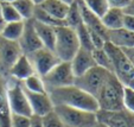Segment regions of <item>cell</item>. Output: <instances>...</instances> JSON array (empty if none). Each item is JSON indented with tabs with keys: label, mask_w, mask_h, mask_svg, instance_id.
Segmentation results:
<instances>
[{
	"label": "cell",
	"mask_w": 134,
	"mask_h": 127,
	"mask_svg": "<svg viewBox=\"0 0 134 127\" xmlns=\"http://www.w3.org/2000/svg\"><path fill=\"white\" fill-rule=\"evenodd\" d=\"M48 94L53 106H68L94 113L99 111L96 99L75 84L52 89Z\"/></svg>",
	"instance_id": "obj_1"
},
{
	"label": "cell",
	"mask_w": 134,
	"mask_h": 127,
	"mask_svg": "<svg viewBox=\"0 0 134 127\" xmlns=\"http://www.w3.org/2000/svg\"><path fill=\"white\" fill-rule=\"evenodd\" d=\"M124 89L125 86L115 77L113 73L109 74L100 92L96 95L99 109L120 111L124 109Z\"/></svg>",
	"instance_id": "obj_2"
},
{
	"label": "cell",
	"mask_w": 134,
	"mask_h": 127,
	"mask_svg": "<svg viewBox=\"0 0 134 127\" xmlns=\"http://www.w3.org/2000/svg\"><path fill=\"white\" fill-rule=\"evenodd\" d=\"M103 49L111 62V73L124 86H128L134 80V68L122 49L116 48L109 42L104 43Z\"/></svg>",
	"instance_id": "obj_3"
},
{
	"label": "cell",
	"mask_w": 134,
	"mask_h": 127,
	"mask_svg": "<svg viewBox=\"0 0 134 127\" xmlns=\"http://www.w3.org/2000/svg\"><path fill=\"white\" fill-rule=\"evenodd\" d=\"M80 49L75 30L68 26L56 27V39L53 52L62 62H70Z\"/></svg>",
	"instance_id": "obj_4"
},
{
	"label": "cell",
	"mask_w": 134,
	"mask_h": 127,
	"mask_svg": "<svg viewBox=\"0 0 134 127\" xmlns=\"http://www.w3.org/2000/svg\"><path fill=\"white\" fill-rule=\"evenodd\" d=\"M64 127H93L96 124V113L68 106H53Z\"/></svg>",
	"instance_id": "obj_5"
},
{
	"label": "cell",
	"mask_w": 134,
	"mask_h": 127,
	"mask_svg": "<svg viewBox=\"0 0 134 127\" xmlns=\"http://www.w3.org/2000/svg\"><path fill=\"white\" fill-rule=\"evenodd\" d=\"M6 95L12 114L24 115L29 118L32 115L21 81L10 77V82L6 83Z\"/></svg>",
	"instance_id": "obj_6"
},
{
	"label": "cell",
	"mask_w": 134,
	"mask_h": 127,
	"mask_svg": "<svg viewBox=\"0 0 134 127\" xmlns=\"http://www.w3.org/2000/svg\"><path fill=\"white\" fill-rule=\"evenodd\" d=\"M46 93L52 89L71 86L75 82V75L72 73L70 62H59L53 67L45 76L42 77Z\"/></svg>",
	"instance_id": "obj_7"
},
{
	"label": "cell",
	"mask_w": 134,
	"mask_h": 127,
	"mask_svg": "<svg viewBox=\"0 0 134 127\" xmlns=\"http://www.w3.org/2000/svg\"><path fill=\"white\" fill-rule=\"evenodd\" d=\"M109 74H110V71L106 70L101 67L95 65L90 70L84 73L83 75L75 77L74 84L77 86L79 88H81L82 90L87 92L88 94L93 95L94 97H96L97 93L100 92L102 84L104 83V81L109 76Z\"/></svg>",
	"instance_id": "obj_8"
},
{
	"label": "cell",
	"mask_w": 134,
	"mask_h": 127,
	"mask_svg": "<svg viewBox=\"0 0 134 127\" xmlns=\"http://www.w3.org/2000/svg\"><path fill=\"white\" fill-rule=\"evenodd\" d=\"M23 55L18 42L7 41L0 37V76H8V71L17 59Z\"/></svg>",
	"instance_id": "obj_9"
},
{
	"label": "cell",
	"mask_w": 134,
	"mask_h": 127,
	"mask_svg": "<svg viewBox=\"0 0 134 127\" xmlns=\"http://www.w3.org/2000/svg\"><path fill=\"white\" fill-rule=\"evenodd\" d=\"M31 63L33 65L35 73L41 77L45 76L49 71L59 63V58L56 56V53L52 50H49L46 48H42L39 50L35 51L33 53L29 55Z\"/></svg>",
	"instance_id": "obj_10"
},
{
	"label": "cell",
	"mask_w": 134,
	"mask_h": 127,
	"mask_svg": "<svg viewBox=\"0 0 134 127\" xmlns=\"http://www.w3.org/2000/svg\"><path fill=\"white\" fill-rule=\"evenodd\" d=\"M97 121L103 122L108 127H134V114L126 109L101 111L96 112Z\"/></svg>",
	"instance_id": "obj_11"
},
{
	"label": "cell",
	"mask_w": 134,
	"mask_h": 127,
	"mask_svg": "<svg viewBox=\"0 0 134 127\" xmlns=\"http://www.w3.org/2000/svg\"><path fill=\"white\" fill-rule=\"evenodd\" d=\"M18 44L21 49V52L26 56L33 53L35 51L39 50V49L44 48L41 39L38 38L37 33H36L32 19L24 20V31L21 37L18 41Z\"/></svg>",
	"instance_id": "obj_12"
},
{
	"label": "cell",
	"mask_w": 134,
	"mask_h": 127,
	"mask_svg": "<svg viewBox=\"0 0 134 127\" xmlns=\"http://www.w3.org/2000/svg\"><path fill=\"white\" fill-rule=\"evenodd\" d=\"M24 90H25L32 115L43 117L53 109V103L48 93H33L29 92L26 89H24Z\"/></svg>",
	"instance_id": "obj_13"
},
{
	"label": "cell",
	"mask_w": 134,
	"mask_h": 127,
	"mask_svg": "<svg viewBox=\"0 0 134 127\" xmlns=\"http://www.w3.org/2000/svg\"><path fill=\"white\" fill-rule=\"evenodd\" d=\"M70 64H71V69H72V73L75 75V77L81 76V75H83L84 73H87L88 70H90L91 68H94L96 65L95 61L93 58L91 51L83 48H80L77 50L75 56L70 61Z\"/></svg>",
	"instance_id": "obj_14"
},
{
	"label": "cell",
	"mask_w": 134,
	"mask_h": 127,
	"mask_svg": "<svg viewBox=\"0 0 134 127\" xmlns=\"http://www.w3.org/2000/svg\"><path fill=\"white\" fill-rule=\"evenodd\" d=\"M77 3H79L80 10H81V15H82V21H83V24L89 30L99 33L102 38L107 42V39H108V30L103 26V24H102V21H101V18L97 17L96 14H94V13L84 5L83 0H77Z\"/></svg>",
	"instance_id": "obj_15"
},
{
	"label": "cell",
	"mask_w": 134,
	"mask_h": 127,
	"mask_svg": "<svg viewBox=\"0 0 134 127\" xmlns=\"http://www.w3.org/2000/svg\"><path fill=\"white\" fill-rule=\"evenodd\" d=\"M33 74H36V73H35V69H33V65L31 63L30 58L23 53L17 59V62L12 65V68L10 69L8 77H12L14 80L23 82L24 80H26L27 77H30Z\"/></svg>",
	"instance_id": "obj_16"
},
{
	"label": "cell",
	"mask_w": 134,
	"mask_h": 127,
	"mask_svg": "<svg viewBox=\"0 0 134 127\" xmlns=\"http://www.w3.org/2000/svg\"><path fill=\"white\" fill-rule=\"evenodd\" d=\"M110 44L115 45L116 48H120L122 50L125 49L134 48V32L126 30L125 27L116 29V30L108 31V39Z\"/></svg>",
	"instance_id": "obj_17"
},
{
	"label": "cell",
	"mask_w": 134,
	"mask_h": 127,
	"mask_svg": "<svg viewBox=\"0 0 134 127\" xmlns=\"http://www.w3.org/2000/svg\"><path fill=\"white\" fill-rule=\"evenodd\" d=\"M33 26H35L36 33H37L38 38L41 39L42 44L44 48L49 49V50L53 51V46H55V39H56V27L53 26L45 25L43 23L35 20L32 18Z\"/></svg>",
	"instance_id": "obj_18"
},
{
	"label": "cell",
	"mask_w": 134,
	"mask_h": 127,
	"mask_svg": "<svg viewBox=\"0 0 134 127\" xmlns=\"http://www.w3.org/2000/svg\"><path fill=\"white\" fill-rule=\"evenodd\" d=\"M12 112L6 95V81L0 76V127H11Z\"/></svg>",
	"instance_id": "obj_19"
},
{
	"label": "cell",
	"mask_w": 134,
	"mask_h": 127,
	"mask_svg": "<svg viewBox=\"0 0 134 127\" xmlns=\"http://www.w3.org/2000/svg\"><path fill=\"white\" fill-rule=\"evenodd\" d=\"M124 10L109 7L108 11L101 17V21L108 31L116 30V29H121L124 25Z\"/></svg>",
	"instance_id": "obj_20"
},
{
	"label": "cell",
	"mask_w": 134,
	"mask_h": 127,
	"mask_svg": "<svg viewBox=\"0 0 134 127\" xmlns=\"http://www.w3.org/2000/svg\"><path fill=\"white\" fill-rule=\"evenodd\" d=\"M38 6L45 12H48L50 15L55 17L56 19H59V20L63 21L69 8V5H66L65 3L61 1V0H44L43 3Z\"/></svg>",
	"instance_id": "obj_21"
},
{
	"label": "cell",
	"mask_w": 134,
	"mask_h": 127,
	"mask_svg": "<svg viewBox=\"0 0 134 127\" xmlns=\"http://www.w3.org/2000/svg\"><path fill=\"white\" fill-rule=\"evenodd\" d=\"M24 31V20L6 23L0 31V37L7 41L18 42Z\"/></svg>",
	"instance_id": "obj_22"
},
{
	"label": "cell",
	"mask_w": 134,
	"mask_h": 127,
	"mask_svg": "<svg viewBox=\"0 0 134 127\" xmlns=\"http://www.w3.org/2000/svg\"><path fill=\"white\" fill-rule=\"evenodd\" d=\"M64 24H65V26L71 27L72 30H75L77 26L83 24V21H82V15H81V10H80L77 0H75L72 4L69 5L68 12H66L65 18H64Z\"/></svg>",
	"instance_id": "obj_23"
},
{
	"label": "cell",
	"mask_w": 134,
	"mask_h": 127,
	"mask_svg": "<svg viewBox=\"0 0 134 127\" xmlns=\"http://www.w3.org/2000/svg\"><path fill=\"white\" fill-rule=\"evenodd\" d=\"M33 19L39 23H43L45 25L49 26H53V27H58V26H64L63 20H59V19H56L55 17L50 15L48 12H45L44 10H42L39 6H36L35 7V12H33Z\"/></svg>",
	"instance_id": "obj_24"
},
{
	"label": "cell",
	"mask_w": 134,
	"mask_h": 127,
	"mask_svg": "<svg viewBox=\"0 0 134 127\" xmlns=\"http://www.w3.org/2000/svg\"><path fill=\"white\" fill-rule=\"evenodd\" d=\"M12 5L17 10L23 20H29L33 18L36 5L31 0H15L14 3H12Z\"/></svg>",
	"instance_id": "obj_25"
},
{
	"label": "cell",
	"mask_w": 134,
	"mask_h": 127,
	"mask_svg": "<svg viewBox=\"0 0 134 127\" xmlns=\"http://www.w3.org/2000/svg\"><path fill=\"white\" fill-rule=\"evenodd\" d=\"M24 89L29 90V92H33V93H46L45 87H44L43 80L39 75L33 74L30 77H27L26 80H24L21 82Z\"/></svg>",
	"instance_id": "obj_26"
},
{
	"label": "cell",
	"mask_w": 134,
	"mask_h": 127,
	"mask_svg": "<svg viewBox=\"0 0 134 127\" xmlns=\"http://www.w3.org/2000/svg\"><path fill=\"white\" fill-rule=\"evenodd\" d=\"M76 36H77V41H79L80 48L87 49V50L93 51V44H91V38H90V32H89L88 27L84 24H81L80 26L75 29Z\"/></svg>",
	"instance_id": "obj_27"
},
{
	"label": "cell",
	"mask_w": 134,
	"mask_h": 127,
	"mask_svg": "<svg viewBox=\"0 0 134 127\" xmlns=\"http://www.w3.org/2000/svg\"><path fill=\"white\" fill-rule=\"evenodd\" d=\"M91 53H93V58L97 67H101L111 73V62L104 49H94Z\"/></svg>",
	"instance_id": "obj_28"
},
{
	"label": "cell",
	"mask_w": 134,
	"mask_h": 127,
	"mask_svg": "<svg viewBox=\"0 0 134 127\" xmlns=\"http://www.w3.org/2000/svg\"><path fill=\"white\" fill-rule=\"evenodd\" d=\"M84 5L97 17L101 18L108 11L109 5L107 0H83Z\"/></svg>",
	"instance_id": "obj_29"
},
{
	"label": "cell",
	"mask_w": 134,
	"mask_h": 127,
	"mask_svg": "<svg viewBox=\"0 0 134 127\" xmlns=\"http://www.w3.org/2000/svg\"><path fill=\"white\" fill-rule=\"evenodd\" d=\"M1 4V14H3V19L6 23H13V21H20L23 20L19 13L17 12L12 4L8 3H0Z\"/></svg>",
	"instance_id": "obj_30"
},
{
	"label": "cell",
	"mask_w": 134,
	"mask_h": 127,
	"mask_svg": "<svg viewBox=\"0 0 134 127\" xmlns=\"http://www.w3.org/2000/svg\"><path fill=\"white\" fill-rule=\"evenodd\" d=\"M41 118H42L43 127H64L61 118L57 115L55 109H52L51 112H49L48 114L43 115V117H41Z\"/></svg>",
	"instance_id": "obj_31"
},
{
	"label": "cell",
	"mask_w": 134,
	"mask_h": 127,
	"mask_svg": "<svg viewBox=\"0 0 134 127\" xmlns=\"http://www.w3.org/2000/svg\"><path fill=\"white\" fill-rule=\"evenodd\" d=\"M124 108L134 114V89L128 86H125L124 89Z\"/></svg>",
	"instance_id": "obj_32"
},
{
	"label": "cell",
	"mask_w": 134,
	"mask_h": 127,
	"mask_svg": "<svg viewBox=\"0 0 134 127\" xmlns=\"http://www.w3.org/2000/svg\"><path fill=\"white\" fill-rule=\"evenodd\" d=\"M11 127H30V118L24 115L12 114Z\"/></svg>",
	"instance_id": "obj_33"
},
{
	"label": "cell",
	"mask_w": 134,
	"mask_h": 127,
	"mask_svg": "<svg viewBox=\"0 0 134 127\" xmlns=\"http://www.w3.org/2000/svg\"><path fill=\"white\" fill-rule=\"evenodd\" d=\"M88 30H89V29H88ZM89 32H90V38H91V44H93V48L94 49H103L106 41L102 38L99 33L94 32V31H91V30H89Z\"/></svg>",
	"instance_id": "obj_34"
},
{
	"label": "cell",
	"mask_w": 134,
	"mask_h": 127,
	"mask_svg": "<svg viewBox=\"0 0 134 127\" xmlns=\"http://www.w3.org/2000/svg\"><path fill=\"white\" fill-rule=\"evenodd\" d=\"M132 0H107L109 7H114V8H126L127 6L131 4Z\"/></svg>",
	"instance_id": "obj_35"
},
{
	"label": "cell",
	"mask_w": 134,
	"mask_h": 127,
	"mask_svg": "<svg viewBox=\"0 0 134 127\" xmlns=\"http://www.w3.org/2000/svg\"><path fill=\"white\" fill-rule=\"evenodd\" d=\"M122 27H125L126 30H128V31L134 32V17L133 15L126 14V13H125V15H124V25H122Z\"/></svg>",
	"instance_id": "obj_36"
},
{
	"label": "cell",
	"mask_w": 134,
	"mask_h": 127,
	"mask_svg": "<svg viewBox=\"0 0 134 127\" xmlns=\"http://www.w3.org/2000/svg\"><path fill=\"white\" fill-rule=\"evenodd\" d=\"M30 127H43L42 118L37 117V115H31L30 117Z\"/></svg>",
	"instance_id": "obj_37"
},
{
	"label": "cell",
	"mask_w": 134,
	"mask_h": 127,
	"mask_svg": "<svg viewBox=\"0 0 134 127\" xmlns=\"http://www.w3.org/2000/svg\"><path fill=\"white\" fill-rule=\"evenodd\" d=\"M124 51H125V53H126V56L128 57L131 64L133 65V68H134V48H132V49H125Z\"/></svg>",
	"instance_id": "obj_38"
},
{
	"label": "cell",
	"mask_w": 134,
	"mask_h": 127,
	"mask_svg": "<svg viewBox=\"0 0 134 127\" xmlns=\"http://www.w3.org/2000/svg\"><path fill=\"white\" fill-rule=\"evenodd\" d=\"M4 25H5V21H4V19H3V14H1V4H0V31H1V29L4 27Z\"/></svg>",
	"instance_id": "obj_39"
},
{
	"label": "cell",
	"mask_w": 134,
	"mask_h": 127,
	"mask_svg": "<svg viewBox=\"0 0 134 127\" xmlns=\"http://www.w3.org/2000/svg\"><path fill=\"white\" fill-rule=\"evenodd\" d=\"M93 127H108L107 125H104L103 122H100V121H96V124L94 125Z\"/></svg>",
	"instance_id": "obj_40"
},
{
	"label": "cell",
	"mask_w": 134,
	"mask_h": 127,
	"mask_svg": "<svg viewBox=\"0 0 134 127\" xmlns=\"http://www.w3.org/2000/svg\"><path fill=\"white\" fill-rule=\"evenodd\" d=\"M31 1H32V3H33V4H35V5H36V6H38V5H41V4H42V3H43L44 0H31Z\"/></svg>",
	"instance_id": "obj_41"
},
{
	"label": "cell",
	"mask_w": 134,
	"mask_h": 127,
	"mask_svg": "<svg viewBox=\"0 0 134 127\" xmlns=\"http://www.w3.org/2000/svg\"><path fill=\"white\" fill-rule=\"evenodd\" d=\"M61 1H63V3H65L66 5H70V4H72L75 0H61Z\"/></svg>",
	"instance_id": "obj_42"
},
{
	"label": "cell",
	"mask_w": 134,
	"mask_h": 127,
	"mask_svg": "<svg viewBox=\"0 0 134 127\" xmlns=\"http://www.w3.org/2000/svg\"><path fill=\"white\" fill-rule=\"evenodd\" d=\"M14 1L15 0H0V3H8V4H12Z\"/></svg>",
	"instance_id": "obj_43"
},
{
	"label": "cell",
	"mask_w": 134,
	"mask_h": 127,
	"mask_svg": "<svg viewBox=\"0 0 134 127\" xmlns=\"http://www.w3.org/2000/svg\"><path fill=\"white\" fill-rule=\"evenodd\" d=\"M128 87H131V88H133V89H134V80H133V81L131 82V83L128 84Z\"/></svg>",
	"instance_id": "obj_44"
},
{
	"label": "cell",
	"mask_w": 134,
	"mask_h": 127,
	"mask_svg": "<svg viewBox=\"0 0 134 127\" xmlns=\"http://www.w3.org/2000/svg\"><path fill=\"white\" fill-rule=\"evenodd\" d=\"M131 5H133V6H134V0H132V1H131Z\"/></svg>",
	"instance_id": "obj_45"
}]
</instances>
